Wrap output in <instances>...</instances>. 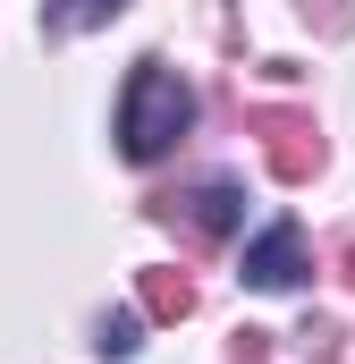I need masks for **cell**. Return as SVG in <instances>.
Wrapping results in <instances>:
<instances>
[{"label": "cell", "instance_id": "cell-2", "mask_svg": "<svg viewBox=\"0 0 355 364\" xmlns=\"http://www.w3.org/2000/svg\"><path fill=\"white\" fill-rule=\"evenodd\" d=\"M246 288H271V296H279V288H296V279H305V229H296V220H271L263 237H254V246H246Z\"/></svg>", "mask_w": 355, "mask_h": 364}, {"label": "cell", "instance_id": "cell-1", "mask_svg": "<svg viewBox=\"0 0 355 364\" xmlns=\"http://www.w3.org/2000/svg\"><path fill=\"white\" fill-rule=\"evenodd\" d=\"M186 127H195V85L178 77L170 60H136L127 93H119V153L127 161H161Z\"/></svg>", "mask_w": 355, "mask_h": 364}, {"label": "cell", "instance_id": "cell-4", "mask_svg": "<svg viewBox=\"0 0 355 364\" xmlns=\"http://www.w3.org/2000/svg\"><path fill=\"white\" fill-rule=\"evenodd\" d=\"M271 161H279V178H305V170L322 161V144H305L296 119H271Z\"/></svg>", "mask_w": 355, "mask_h": 364}, {"label": "cell", "instance_id": "cell-7", "mask_svg": "<svg viewBox=\"0 0 355 364\" xmlns=\"http://www.w3.org/2000/svg\"><path fill=\"white\" fill-rule=\"evenodd\" d=\"M136 348H144V322L136 314H110L102 322V356H136Z\"/></svg>", "mask_w": 355, "mask_h": 364}, {"label": "cell", "instance_id": "cell-3", "mask_svg": "<svg viewBox=\"0 0 355 364\" xmlns=\"http://www.w3.org/2000/svg\"><path fill=\"white\" fill-rule=\"evenodd\" d=\"M127 0H43V26L51 34H93V26H110Z\"/></svg>", "mask_w": 355, "mask_h": 364}, {"label": "cell", "instance_id": "cell-5", "mask_svg": "<svg viewBox=\"0 0 355 364\" xmlns=\"http://www.w3.org/2000/svg\"><path fill=\"white\" fill-rule=\"evenodd\" d=\"M237 203H246L237 186H229V178H212L203 195H195V229H212V237H229V229H237Z\"/></svg>", "mask_w": 355, "mask_h": 364}, {"label": "cell", "instance_id": "cell-6", "mask_svg": "<svg viewBox=\"0 0 355 364\" xmlns=\"http://www.w3.org/2000/svg\"><path fill=\"white\" fill-rule=\"evenodd\" d=\"M144 314H161V322H186V314H195V288H186L178 272H153V279H144Z\"/></svg>", "mask_w": 355, "mask_h": 364}]
</instances>
